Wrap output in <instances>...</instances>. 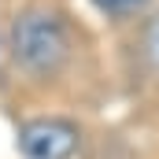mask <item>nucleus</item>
Returning a JSON list of instances; mask_svg holds the SVG:
<instances>
[{
    "mask_svg": "<svg viewBox=\"0 0 159 159\" xmlns=\"http://www.w3.org/2000/svg\"><path fill=\"white\" fill-rule=\"evenodd\" d=\"M7 52L15 59V67L30 78H56L67 63H70V30L67 22L48 11V7H26L11 19L7 30Z\"/></svg>",
    "mask_w": 159,
    "mask_h": 159,
    "instance_id": "1",
    "label": "nucleus"
},
{
    "mask_svg": "<svg viewBox=\"0 0 159 159\" xmlns=\"http://www.w3.org/2000/svg\"><path fill=\"white\" fill-rule=\"evenodd\" d=\"M81 148V129L70 119H34L19 129V152L26 159H70Z\"/></svg>",
    "mask_w": 159,
    "mask_h": 159,
    "instance_id": "2",
    "label": "nucleus"
},
{
    "mask_svg": "<svg viewBox=\"0 0 159 159\" xmlns=\"http://www.w3.org/2000/svg\"><path fill=\"white\" fill-rule=\"evenodd\" d=\"M137 63L148 78H159V7L144 15L137 34Z\"/></svg>",
    "mask_w": 159,
    "mask_h": 159,
    "instance_id": "3",
    "label": "nucleus"
},
{
    "mask_svg": "<svg viewBox=\"0 0 159 159\" xmlns=\"http://www.w3.org/2000/svg\"><path fill=\"white\" fill-rule=\"evenodd\" d=\"M89 4L111 22H129V19H144L156 0H89Z\"/></svg>",
    "mask_w": 159,
    "mask_h": 159,
    "instance_id": "4",
    "label": "nucleus"
}]
</instances>
